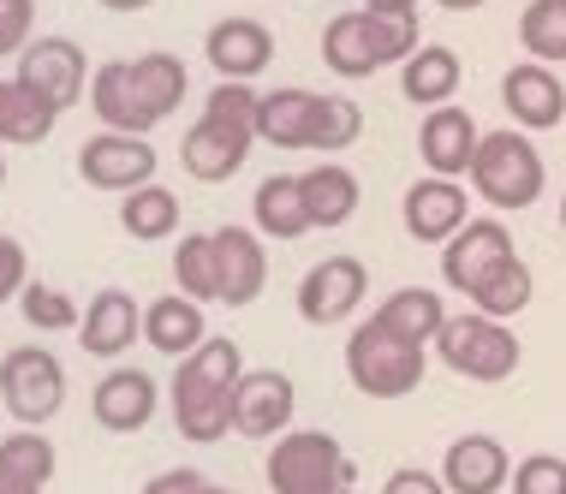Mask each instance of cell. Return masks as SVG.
Masks as SVG:
<instances>
[{
    "label": "cell",
    "mask_w": 566,
    "mask_h": 494,
    "mask_svg": "<svg viewBox=\"0 0 566 494\" xmlns=\"http://www.w3.org/2000/svg\"><path fill=\"white\" fill-rule=\"evenodd\" d=\"M244 376V351L239 339H216L209 334L191 358L174 364V388H167V411L174 429L197 446H216L233 435V388Z\"/></svg>",
    "instance_id": "cell-1"
},
{
    "label": "cell",
    "mask_w": 566,
    "mask_h": 494,
    "mask_svg": "<svg viewBox=\"0 0 566 494\" xmlns=\"http://www.w3.org/2000/svg\"><path fill=\"white\" fill-rule=\"evenodd\" d=\"M423 49L418 36V12L411 19H388V12H334L323 24V66L346 84H364L388 66H406Z\"/></svg>",
    "instance_id": "cell-2"
},
{
    "label": "cell",
    "mask_w": 566,
    "mask_h": 494,
    "mask_svg": "<svg viewBox=\"0 0 566 494\" xmlns=\"http://www.w3.org/2000/svg\"><path fill=\"white\" fill-rule=\"evenodd\" d=\"M471 191L478 203H489L495 214H518L531 203H543L548 191V167H543V149L531 144V132H483L478 144V161H471Z\"/></svg>",
    "instance_id": "cell-3"
},
{
    "label": "cell",
    "mask_w": 566,
    "mask_h": 494,
    "mask_svg": "<svg viewBox=\"0 0 566 494\" xmlns=\"http://www.w3.org/2000/svg\"><path fill=\"white\" fill-rule=\"evenodd\" d=\"M423 369H430V346H411V339L388 334L381 322H358L346 334V381L364 399H406L418 393Z\"/></svg>",
    "instance_id": "cell-4"
},
{
    "label": "cell",
    "mask_w": 566,
    "mask_h": 494,
    "mask_svg": "<svg viewBox=\"0 0 566 494\" xmlns=\"http://www.w3.org/2000/svg\"><path fill=\"white\" fill-rule=\"evenodd\" d=\"M269 488L274 494H328V488H358V465L328 429H286L269 441Z\"/></svg>",
    "instance_id": "cell-5"
},
{
    "label": "cell",
    "mask_w": 566,
    "mask_h": 494,
    "mask_svg": "<svg viewBox=\"0 0 566 494\" xmlns=\"http://www.w3.org/2000/svg\"><path fill=\"white\" fill-rule=\"evenodd\" d=\"M430 351L453 369V376L483 381V388H495V381L518 376V364H525V346H518V334L507 328V322L483 316V311L448 316V328L436 334Z\"/></svg>",
    "instance_id": "cell-6"
},
{
    "label": "cell",
    "mask_w": 566,
    "mask_h": 494,
    "mask_svg": "<svg viewBox=\"0 0 566 494\" xmlns=\"http://www.w3.org/2000/svg\"><path fill=\"white\" fill-rule=\"evenodd\" d=\"M0 406L19 429L54 423L60 406H66V364L49 346H12L0 358Z\"/></svg>",
    "instance_id": "cell-7"
},
{
    "label": "cell",
    "mask_w": 566,
    "mask_h": 494,
    "mask_svg": "<svg viewBox=\"0 0 566 494\" xmlns=\"http://www.w3.org/2000/svg\"><path fill=\"white\" fill-rule=\"evenodd\" d=\"M12 78H19L36 102H49L54 114H66V107H78L90 96L96 66H90V54L72 36H36L19 54V72H12Z\"/></svg>",
    "instance_id": "cell-8"
},
{
    "label": "cell",
    "mask_w": 566,
    "mask_h": 494,
    "mask_svg": "<svg viewBox=\"0 0 566 494\" xmlns=\"http://www.w3.org/2000/svg\"><path fill=\"white\" fill-rule=\"evenodd\" d=\"M513 233H507V221L501 214H471L459 233L441 244V286L459 292V298H478V286L489 281V274L501 269V262H513Z\"/></svg>",
    "instance_id": "cell-9"
},
{
    "label": "cell",
    "mask_w": 566,
    "mask_h": 494,
    "mask_svg": "<svg viewBox=\"0 0 566 494\" xmlns=\"http://www.w3.org/2000/svg\"><path fill=\"white\" fill-rule=\"evenodd\" d=\"M156 144L149 137H132V132H96L78 144V179L90 191H108V197H126L137 185H156Z\"/></svg>",
    "instance_id": "cell-10"
},
{
    "label": "cell",
    "mask_w": 566,
    "mask_h": 494,
    "mask_svg": "<svg viewBox=\"0 0 566 494\" xmlns=\"http://www.w3.org/2000/svg\"><path fill=\"white\" fill-rule=\"evenodd\" d=\"M364 298H370V269H364L358 256H323L298 281V322H311V328H334V322L358 316Z\"/></svg>",
    "instance_id": "cell-11"
},
{
    "label": "cell",
    "mask_w": 566,
    "mask_h": 494,
    "mask_svg": "<svg viewBox=\"0 0 566 494\" xmlns=\"http://www.w3.org/2000/svg\"><path fill=\"white\" fill-rule=\"evenodd\" d=\"M298 388L286 369H244L233 388V435L244 441H281L293 429Z\"/></svg>",
    "instance_id": "cell-12"
},
{
    "label": "cell",
    "mask_w": 566,
    "mask_h": 494,
    "mask_svg": "<svg viewBox=\"0 0 566 494\" xmlns=\"http://www.w3.org/2000/svg\"><path fill=\"white\" fill-rule=\"evenodd\" d=\"M203 60L216 66V78L227 84H251L274 66V30L251 12H227L203 30Z\"/></svg>",
    "instance_id": "cell-13"
},
{
    "label": "cell",
    "mask_w": 566,
    "mask_h": 494,
    "mask_svg": "<svg viewBox=\"0 0 566 494\" xmlns=\"http://www.w3.org/2000/svg\"><path fill=\"white\" fill-rule=\"evenodd\" d=\"M161 411V388L149 369H132V364H114L108 376L96 381V393H90V417H96L108 435H137V429H149Z\"/></svg>",
    "instance_id": "cell-14"
},
{
    "label": "cell",
    "mask_w": 566,
    "mask_h": 494,
    "mask_svg": "<svg viewBox=\"0 0 566 494\" xmlns=\"http://www.w3.org/2000/svg\"><path fill=\"white\" fill-rule=\"evenodd\" d=\"M263 233L256 227H216V286L227 311H244V304L263 298L269 286V251H263Z\"/></svg>",
    "instance_id": "cell-15"
},
{
    "label": "cell",
    "mask_w": 566,
    "mask_h": 494,
    "mask_svg": "<svg viewBox=\"0 0 566 494\" xmlns=\"http://www.w3.org/2000/svg\"><path fill=\"white\" fill-rule=\"evenodd\" d=\"M400 221H406V233L418 239V244H448L459 227L471 221L465 179H436V174H423L418 185H406Z\"/></svg>",
    "instance_id": "cell-16"
},
{
    "label": "cell",
    "mask_w": 566,
    "mask_h": 494,
    "mask_svg": "<svg viewBox=\"0 0 566 494\" xmlns=\"http://www.w3.org/2000/svg\"><path fill=\"white\" fill-rule=\"evenodd\" d=\"M501 107L518 132H560L566 119V84L555 66L543 60H518V66L501 78Z\"/></svg>",
    "instance_id": "cell-17"
},
{
    "label": "cell",
    "mask_w": 566,
    "mask_h": 494,
    "mask_svg": "<svg viewBox=\"0 0 566 494\" xmlns=\"http://www.w3.org/2000/svg\"><path fill=\"white\" fill-rule=\"evenodd\" d=\"M478 144H483L478 119H471L465 107H453V102L430 107L423 126H418V161H423V174H436V179H471Z\"/></svg>",
    "instance_id": "cell-18"
},
{
    "label": "cell",
    "mask_w": 566,
    "mask_h": 494,
    "mask_svg": "<svg viewBox=\"0 0 566 494\" xmlns=\"http://www.w3.org/2000/svg\"><path fill=\"white\" fill-rule=\"evenodd\" d=\"M78 339L90 358H126V351L144 339V304L132 298L126 286H102L96 298L84 304V322H78Z\"/></svg>",
    "instance_id": "cell-19"
},
{
    "label": "cell",
    "mask_w": 566,
    "mask_h": 494,
    "mask_svg": "<svg viewBox=\"0 0 566 494\" xmlns=\"http://www.w3.org/2000/svg\"><path fill=\"white\" fill-rule=\"evenodd\" d=\"M251 149H256V137L227 132V126H216V119L197 114V126L179 137V167H186L197 185H227L244 161H251Z\"/></svg>",
    "instance_id": "cell-20"
},
{
    "label": "cell",
    "mask_w": 566,
    "mask_h": 494,
    "mask_svg": "<svg viewBox=\"0 0 566 494\" xmlns=\"http://www.w3.org/2000/svg\"><path fill=\"white\" fill-rule=\"evenodd\" d=\"M513 476V459L495 435H459L441 459V483L448 494H501Z\"/></svg>",
    "instance_id": "cell-21"
},
{
    "label": "cell",
    "mask_w": 566,
    "mask_h": 494,
    "mask_svg": "<svg viewBox=\"0 0 566 494\" xmlns=\"http://www.w3.org/2000/svg\"><path fill=\"white\" fill-rule=\"evenodd\" d=\"M209 339V322H203V304L186 298V292H167V298H149L144 304V346L161 351V358H191L197 346Z\"/></svg>",
    "instance_id": "cell-22"
},
{
    "label": "cell",
    "mask_w": 566,
    "mask_h": 494,
    "mask_svg": "<svg viewBox=\"0 0 566 494\" xmlns=\"http://www.w3.org/2000/svg\"><path fill=\"white\" fill-rule=\"evenodd\" d=\"M251 227L263 239H274V244H293L304 233H316L298 174H269L263 185H256V191H251Z\"/></svg>",
    "instance_id": "cell-23"
},
{
    "label": "cell",
    "mask_w": 566,
    "mask_h": 494,
    "mask_svg": "<svg viewBox=\"0 0 566 494\" xmlns=\"http://www.w3.org/2000/svg\"><path fill=\"white\" fill-rule=\"evenodd\" d=\"M84 102H90V114L102 119V132H132V137L156 132V119L144 114V102H137V90H132V60H102Z\"/></svg>",
    "instance_id": "cell-24"
},
{
    "label": "cell",
    "mask_w": 566,
    "mask_h": 494,
    "mask_svg": "<svg viewBox=\"0 0 566 494\" xmlns=\"http://www.w3.org/2000/svg\"><path fill=\"white\" fill-rule=\"evenodd\" d=\"M311 119H316V90L281 84L256 107V144L269 149H311Z\"/></svg>",
    "instance_id": "cell-25"
},
{
    "label": "cell",
    "mask_w": 566,
    "mask_h": 494,
    "mask_svg": "<svg viewBox=\"0 0 566 494\" xmlns=\"http://www.w3.org/2000/svg\"><path fill=\"white\" fill-rule=\"evenodd\" d=\"M459 84H465V66H459V54L448 42H423L400 66V96L411 107H448L459 96Z\"/></svg>",
    "instance_id": "cell-26"
},
{
    "label": "cell",
    "mask_w": 566,
    "mask_h": 494,
    "mask_svg": "<svg viewBox=\"0 0 566 494\" xmlns=\"http://www.w3.org/2000/svg\"><path fill=\"white\" fill-rule=\"evenodd\" d=\"M298 185H304V203H311V227H323V233L346 227L364 203V185L346 161H316L311 174H298Z\"/></svg>",
    "instance_id": "cell-27"
},
{
    "label": "cell",
    "mask_w": 566,
    "mask_h": 494,
    "mask_svg": "<svg viewBox=\"0 0 566 494\" xmlns=\"http://www.w3.org/2000/svg\"><path fill=\"white\" fill-rule=\"evenodd\" d=\"M370 316H376L388 334L411 339V346H436V334L448 328V304H441L436 286H400V292H388V298H381Z\"/></svg>",
    "instance_id": "cell-28"
},
{
    "label": "cell",
    "mask_w": 566,
    "mask_h": 494,
    "mask_svg": "<svg viewBox=\"0 0 566 494\" xmlns=\"http://www.w3.org/2000/svg\"><path fill=\"white\" fill-rule=\"evenodd\" d=\"M132 90H137V102H144V114L161 126V119H174V107L186 102L191 72H186V60H179V54L149 49V54L132 60Z\"/></svg>",
    "instance_id": "cell-29"
},
{
    "label": "cell",
    "mask_w": 566,
    "mask_h": 494,
    "mask_svg": "<svg viewBox=\"0 0 566 494\" xmlns=\"http://www.w3.org/2000/svg\"><path fill=\"white\" fill-rule=\"evenodd\" d=\"M60 126V114L49 102H36L19 78H0V149H36V144H49Z\"/></svg>",
    "instance_id": "cell-30"
},
{
    "label": "cell",
    "mask_w": 566,
    "mask_h": 494,
    "mask_svg": "<svg viewBox=\"0 0 566 494\" xmlns=\"http://www.w3.org/2000/svg\"><path fill=\"white\" fill-rule=\"evenodd\" d=\"M119 233L137 244H161L179 233V197L167 185H137L119 197Z\"/></svg>",
    "instance_id": "cell-31"
},
{
    "label": "cell",
    "mask_w": 566,
    "mask_h": 494,
    "mask_svg": "<svg viewBox=\"0 0 566 494\" xmlns=\"http://www.w3.org/2000/svg\"><path fill=\"white\" fill-rule=\"evenodd\" d=\"M531 298H537V274H531L525 256H513V262H501V269L478 286L471 311H483V316H495V322H513L518 311H531Z\"/></svg>",
    "instance_id": "cell-32"
},
{
    "label": "cell",
    "mask_w": 566,
    "mask_h": 494,
    "mask_svg": "<svg viewBox=\"0 0 566 494\" xmlns=\"http://www.w3.org/2000/svg\"><path fill=\"white\" fill-rule=\"evenodd\" d=\"M0 471L19 476V483L49 488L54 471H60V453H54V441L42 435V429H12V435H0Z\"/></svg>",
    "instance_id": "cell-33"
},
{
    "label": "cell",
    "mask_w": 566,
    "mask_h": 494,
    "mask_svg": "<svg viewBox=\"0 0 566 494\" xmlns=\"http://www.w3.org/2000/svg\"><path fill=\"white\" fill-rule=\"evenodd\" d=\"M174 292H186V298H197V304L221 298V286H216V233H179Z\"/></svg>",
    "instance_id": "cell-34"
},
{
    "label": "cell",
    "mask_w": 566,
    "mask_h": 494,
    "mask_svg": "<svg viewBox=\"0 0 566 494\" xmlns=\"http://www.w3.org/2000/svg\"><path fill=\"white\" fill-rule=\"evenodd\" d=\"M364 137V107L352 96H316V119H311V149L316 156H346Z\"/></svg>",
    "instance_id": "cell-35"
},
{
    "label": "cell",
    "mask_w": 566,
    "mask_h": 494,
    "mask_svg": "<svg viewBox=\"0 0 566 494\" xmlns=\"http://www.w3.org/2000/svg\"><path fill=\"white\" fill-rule=\"evenodd\" d=\"M518 42H525V54L543 60V66L566 60V0H531V7L518 12Z\"/></svg>",
    "instance_id": "cell-36"
},
{
    "label": "cell",
    "mask_w": 566,
    "mask_h": 494,
    "mask_svg": "<svg viewBox=\"0 0 566 494\" xmlns=\"http://www.w3.org/2000/svg\"><path fill=\"white\" fill-rule=\"evenodd\" d=\"M19 316L36 334H78V322H84L78 298H72V292H60V286H49V281H30L19 292Z\"/></svg>",
    "instance_id": "cell-37"
},
{
    "label": "cell",
    "mask_w": 566,
    "mask_h": 494,
    "mask_svg": "<svg viewBox=\"0 0 566 494\" xmlns=\"http://www.w3.org/2000/svg\"><path fill=\"white\" fill-rule=\"evenodd\" d=\"M513 494H566V459L560 453H531L513 465Z\"/></svg>",
    "instance_id": "cell-38"
},
{
    "label": "cell",
    "mask_w": 566,
    "mask_h": 494,
    "mask_svg": "<svg viewBox=\"0 0 566 494\" xmlns=\"http://www.w3.org/2000/svg\"><path fill=\"white\" fill-rule=\"evenodd\" d=\"M36 42V0H0V60H19Z\"/></svg>",
    "instance_id": "cell-39"
},
{
    "label": "cell",
    "mask_w": 566,
    "mask_h": 494,
    "mask_svg": "<svg viewBox=\"0 0 566 494\" xmlns=\"http://www.w3.org/2000/svg\"><path fill=\"white\" fill-rule=\"evenodd\" d=\"M30 286V256L12 233H0V304H12Z\"/></svg>",
    "instance_id": "cell-40"
},
{
    "label": "cell",
    "mask_w": 566,
    "mask_h": 494,
    "mask_svg": "<svg viewBox=\"0 0 566 494\" xmlns=\"http://www.w3.org/2000/svg\"><path fill=\"white\" fill-rule=\"evenodd\" d=\"M144 494H216V483H209L197 465H174V471H156V476H149Z\"/></svg>",
    "instance_id": "cell-41"
},
{
    "label": "cell",
    "mask_w": 566,
    "mask_h": 494,
    "mask_svg": "<svg viewBox=\"0 0 566 494\" xmlns=\"http://www.w3.org/2000/svg\"><path fill=\"white\" fill-rule=\"evenodd\" d=\"M381 494H448V483H441V471L400 465V471H388V483H381Z\"/></svg>",
    "instance_id": "cell-42"
},
{
    "label": "cell",
    "mask_w": 566,
    "mask_h": 494,
    "mask_svg": "<svg viewBox=\"0 0 566 494\" xmlns=\"http://www.w3.org/2000/svg\"><path fill=\"white\" fill-rule=\"evenodd\" d=\"M364 12H388V19H411L418 0H364Z\"/></svg>",
    "instance_id": "cell-43"
},
{
    "label": "cell",
    "mask_w": 566,
    "mask_h": 494,
    "mask_svg": "<svg viewBox=\"0 0 566 494\" xmlns=\"http://www.w3.org/2000/svg\"><path fill=\"white\" fill-rule=\"evenodd\" d=\"M0 494H42V488H36V483H19V476L0 471Z\"/></svg>",
    "instance_id": "cell-44"
},
{
    "label": "cell",
    "mask_w": 566,
    "mask_h": 494,
    "mask_svg": "<svg viewBox=\"0 0 566 494\" xmlns=\"http://www.w3.org/2000/svg\"><path fill=\"white\" fill-rule=\"evenodd\" d=\"M108 12H144V7H156V0H102Z\"/></svg>",
    "instance_id": "cell-45"
},
{
    "label": "cell",
    "mask_w": 566,
    "mask_h": 494,
    "mask_svg": "<svg viewBox=\"0 0 566 494\" xmlns=\"http://www.w3.org/2000/svg\"><path fill=\"white\" fill-rule=\"evenodd\" d=\"M441 12H478V7H489V0H436Z\"/></svg>",
    "instance_id": "cell-46"
},
{
    "label": "cell",
    "mask_w": 566,
    "mask_h": 494,
    "mask_svg": "<svg viewBox=\"0 0 566 494\" xmlns=\"http://www.w3.org/2000/svg\"><path fill=\"white\" fill-rule=\"evenodd\" d=\"M560 233H566V191H560Z\"/></svg>",
    "instance_id": "cell-47"
},
{
    "label": "cell",
    "mask_w": 566,
    "mask_h": 494,
    "mask_svg": "<svg viewBox=\"0 0 566 494\" xmlns=\"http://www.w3.org/2000/svg\"><path fill=\"white\" fill-rule=\"evenodd\" d=\"M0 185H7V156H0Z\"/></svg>",
    "instance_id": "cell-48"
},
{
    "label": "cell",
    "mask_w": 566,
    "mask_h": 494,
    "mask_svg": "<svg viewBox=\"0 0 566 494\" xmlns=\"http://www.w3.org/2000/svg\"><path fill=\"white\" fill-rule=\"evenodd\" d=\"M328 494H358V488H328Z\"/></svg>",
    "instance_id": "cell-49"
},
{
    "label": "cell",
    "mask_w": 566,
    "mask_h": 494,
    "mask_svg": "<svg viewBox=\"0 0 566 494\" xmlns=\"http://www.w3.org/2000/svg\"><path fill=\"white\" fill-rule=\"evenodd\" d=\"M216 494H233V488H216Z\"/></svg>",
    "instance_id": "cell-50"
}]
</instances>
